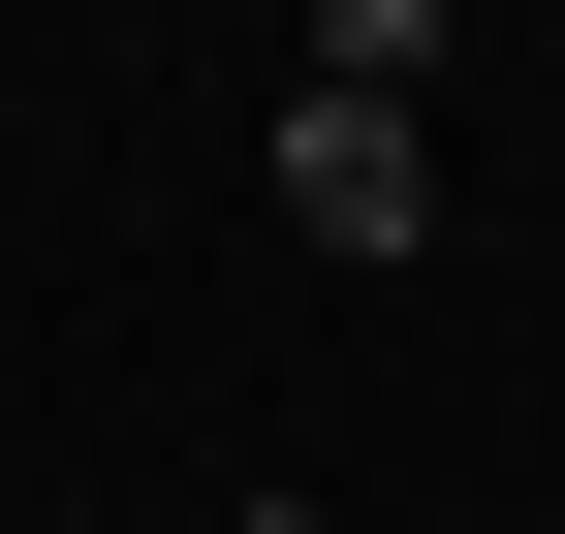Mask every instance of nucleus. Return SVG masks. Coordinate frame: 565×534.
<instances>
[{
    "label": "nucleus",
    "mask_w": 565,
    "mask_h": 534,
    "mask_svg": "<svg viewBox=\"0 0 565 534\" xmlns=\"http://www.w3.org/2000/svg\"><path fill=\"white\" fill-rule=\"evenodd\" d=\"M282 221L315 252H440V95H282Z\"/></svg>",
    "instance_id": "obj_1"
}]
</instances>
